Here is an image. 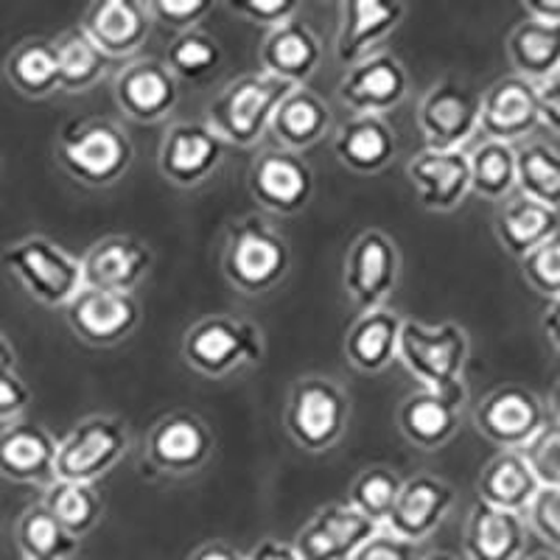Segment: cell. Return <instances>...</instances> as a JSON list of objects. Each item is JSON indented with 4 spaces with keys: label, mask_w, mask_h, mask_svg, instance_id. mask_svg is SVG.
<instances>
[{
    "label": "cell",
    "mask_w": 560,
    "mask_h": 560,
    "mask_svg": "<svg viewBox=\"0 0 560 560\" xmlns=\"http://www.w3.org/2000/svg\"><path fill=\"white\" fill-rule=\"evenodd\" d=\"M292 247L269 219L249 213L233 219L224 233L222 272L244 298H264L287 280Z\"/></svg>",
    "instance_id": "obj_1"
},
{
    "label": "cell",
    "mask_w": 560,
    "mask_h": 560,
    "mask_svg": "<svg viewBox=\"0 0 560 560\" xmlns=\"http://www.w3.org/2000/svg\"><path fill=\"white\" fill-rule=\"evenodd\" d=\"M57 160L84 188H113L135 163L132 138L109 118H77L57 135Z\"/></svg>",
    "instance_id": "obj_2"
},
{
    "label": "cell",
    "mask_w": 560,
    "mask_h": 560,
    "mask_svg": "<svg viewBox=\"0 0 560 560\" xmlns=\"http://www.w3.org/2000/svg\"><path fill=\"white\" fill-rule=\"evenodd\" d=\"M183 362L205 378H230L264 362V331L249 319L219 312L185 328Z\"/></svg>",
    "instance_id": "obj_3"
},
{
    "label": "cell",
    "mask_w": 560,
    "mask_h": 560,
    "mask_svg": "<svg viewBox=\"0 0 560 560\" xmlns=\"http://www.w3.org/2000/svg\"><path fill=\"white\" fill-rule=\"evenodd\" d=\"M292 84L267 77L261 70L244 73L219 90L205 109L210 132L236 149H255L269 135L275 109L292 93Z\"/></svg>",
    "instance_id": "obj_4"
},
{
    "label": "cell",
    "mask_w": 560,
    "mask_h": 560,
    "mask_svg": "<svg viewBox=\"0 0 560 560\" xmlns=\"http://www.w3.org/2000/svg\"><path fill=\"white\" fill-rule=\"evenodd\" d=\"M471 357V334L457 323H420L404 317L398 337V362L420 389H454L465 384V364Z\"/></svg>",
    "instance_id": "obj_5"
},
{
    "label": "cell",
    "mask_w": 560,
    "mask_h": 560,
    "mask_svg": "<svg viewBox=\"0 0 560 560\" xmlns=\"http://www.w3.org/2000/svg\"><path fill=\"white\" fill-rule=\"evenodd\" d=\"M283 427L294 446L303 452H331L350 427L348 393L331 376H319V373L300 376L289 389Z\"/></svg>",
    "instance_id": "obj_6"
},
{
    "label": "cell",
    "mask_w": 560,
    "mask_h": 560,
    "mask_svg": "<svg viewBox=\"0 0 560 560\" xmlns=\"http://www.w3.org/2000/svg\"><path fill=\"white\" fill-rule=\"evenodd\" d=\"M0 264L20 289L45 308H62L84 289L82 264L48 236H26L9 244Z\"/></svg>",
    "instance_id": "obj_7"
},
{
    "label": "cell",
    "mask_w": 560,
    "mask_h": 560,
    "mask_svg": "<svg viewBox=\"0 0 560 560\" xmlns=\"http://www.w3.org/2000/svg\"><path fill=\"white\" fill-rule=\"evenodd\" d=\"M129 446L127 420L118 415H90L57 440L54 474L62 482L98 485L124 463Z\"/></svg>",
    "instance_id": "obj_8"
},
{
    "label": "cell",
    "mask_w": 560,
    "mask_h": 560,
    "mask_svg": "<svg viewBox=\"0 0 560 560\" xmlns=\"http://www.w3.org/2000/svg\"><path fill=\"white\" fill-rule=\"evenodd\" d=\"M401 280V253L393 236L370 228L345 253L342 289L359 314L384 308Z\"/></svg>",
    "instance_id": "obj_9"
},
{
    "label": "cell",
    "mask_w": 560,
    "mask_h": 560,
    "mask_svg": "<svg viewBox=\"0 0 560 560\" xmlns=\"http://www.w3.org/2000/svg\"><path fill=\"white\" fill-rule=\"evenodd\" d=\"M217 438L197 412H168L152 423L143 440V463L163 477H191L213 457Z\"/></svg>",
    "instance_id": "obj_10"
},
{
    "label": "cell",
    "mask_w": 560,
    "mask_h": 560,
    "mask_svg": "<svg viewBox=\"0 0 560 560\" xmlns=\"http://www.w3.org/2000/svg\"><path fill=\"white\" fill-rule=\"evenodd\" d=\"M482 93L457 79H443L423 93L418 104V129L427 149L457 152L479 135Z\"/></svg>",
    "instance_id": "obj_11"
},
{
    "label": "cell",
    "mask_w": 560,
    "mask_h": 560,
    "mask_svg": "<svg viewBox=\"0 0 560 560\" xmlns=\"http://www.w3.org/2000/svg\"><path fill=\"white\" fill-rule=\"evenodd\" d=\"M547 404L524 384H502L490 389L474 409V427L502 452L524 448L547 423Z\"/></svg>",
    "instance_id": "obj_12"
},
{
    "label": "cell",
    "mask_w": 560,
    "mask_h": 560,
    "mask_svg": "<svg viewBox=\"0 0 560 560\" xmlns=\"http://www.w3.org/2000/svg\"><path fill=\"white\" fill-rule=\"evenodd\" d=\"M228 143L219 135L210 132L205 121H179L172 124L158 147V168L163 179L194 191L222 168Z\"/></svg>",
    "instance_id": "obj_13"
},
{
    "label": "cell",
    "mask_w": 560,
    "mask_h": 560,
    "mask_svg": "<svg viewBox=\"0 0 560 560\" xmlns=\"http://www.w3.org/2000/svg\"><path fill=\"white\" fill-rule=\"evenodd\" d=\"M247 188L272 217H298L312 202L314 172L303 154L267 149L249 163Z\"/></svg>",
    "instance_id": "obj_14"
},
{
    "label": "cell",
    "mask_w": 560,
    "mask_h": 560,
    "mask_svg": "<svg viewBox=\"0 0 560 560\" xmlns=\"http://www.w3.org/2000/svg\"><path fill=\"white\" fill-rule=\"evenodd\" d=\"M409 88L412 79L401 59L395 54H373L345 70L337 84V98L350 115L384 118L407 102Z\"/></svg>",
    "instance_id": "obj_15"
},
{
    "label": "cell",
    "mask_w": 560,
    "mask_h": 560,
    "mask_svg": "<svg viewBox=\"0 0 560 560\" xmlns=\"http://www.w3.org/2000/svg\"><path fill=\"white\" fill-rule=\"evenodd\" d=\"M113 96L129 121L152 127L166 121L179 104V82L163 59L138 57L118 68L113 79Z\"/></svg>",
    "instance_id": "obj_16"
},
{
    "label": "cell",
    "mask_w": 560,
    "mask_h": 560,
    "mask_svg": "<svg viewBox=\"0 0 560 560\" xmlns=\"http://www.w3.org/2000/svg\"><path fill=\"white\" fill-rule=\"evenodd\" d=\"M65 323L79 342L90 348H113L132 337L140 325V303L135 294L84 287L65 306Z\"/></svg>",
    "instance_id": "obj_17"
},
{
    "label": "cell",
    "mask_w": 560,
    "mask_h": 560,
    "mask_svg": "<svg viewBox=\"0 0 560 560\" xmlns=\"http://www.w3.org/2000/svg\"><path fill=\"white\" fill-rule=\"evenodd\" d=\"M382 529L373 518L342 504H325L314 510L303 527L294 535V549L300 560H353L359 549Z\"/></svg>",
    "instance_id": "obj_18"
},
{
    "label": "cell",
    "mask_w": 560,
    "mask_h": 560,
    "mask_svg": "<svg viewBox=\"0 0 560 560\" xmlns=\"http://www.w3.org/2000/svg\"><path fill=\"white\" fill-rule=\"evenodd\" d=\"M79 264H82V280L88 289L135 294L152 275L154 249L143 238L118 233V236H104L90 244Z\"/></svg>",
    "instance_id": "obj_19"
},
{
    "label": "cell",
    "mask_w": 560,
    "mask_h": 560,
    "mask_svg": "<svg viewBox=\"0 0 560 560\" xmlns=\"http://www.w3.org/2000/svg\"><path fill=\"white\" fill-rule=\"evenodd\" d=\"M454 502H457V493L446 479L438 474H415L404 479L401 493L389 510L384 529L404 541L423 544L443 527L454 510Z\"/></svg>",
    "instance_id": "obj_20"
},
{
    "label": "cell",
    "mask_w": 560,
    "mask_h": 560,
    "mask_svg": "<svg viewBox=\"0 0 560 560\" xmlns=\"http://www.w3.org/2000/svg\"><path fill=\"white\" fill-rule=\"evenodd\" d=\"M465 401H468L465 384L443 393L418 387L398 407V429L404 440L420 452H440L459 432Z\"/></svg>",
    "instance_id": "obj_21"
},
{
    "label": "cell",
    "mask_w": 560,
    "mask_h": 560,
    "mask_svg": "<svg viewBox=\"0 0 560 560\" xmlns=\"http://www.w3.org/2000/svg\"><path fill=\"white\" fill-rule=\"evenodd\" d=\"M407 18L404 3L384 0H345L339 7V32L334 39V57L345 70L364 62L387 43Z\"/></svg>",
    "instance_id": "obj_22"
},
{
    "label": "cell",
    "mask_w": 560,
    "mask_h": 560,
    "mask_svg": "<svg viewBox=\"0 0 560 560\" xmlns=\"http://www.w3.org/2000/svg\"><path fill=\"white\" fill-rule=\"evenodd\" d=\"M79 28L109 62H129L152 34V14L140 0H96Z\"/></svg>",
    "instance_id": "obj_23"
},
{
    "label": "cell",
    "mask_w": 560,
    "mask_h": 560,
    "mask_svg": "<svg viewBox=\"0 0 560 560\" xmlns=\"http://www.w3.org/2000/svg\"><path fill=\"white\" fill-rule=\"evenodd\" d=\"M407 177L418 194L420 208L429 213H454L471 194V166L465 149H423L407 163Z\"/></svg>",
    "instance_id": "obj_24"
},
{
    "label": "cell",
    "mask_w": 560,
    "mask_h": 560,
    "mask_svg": "<svg viewBox=\"0 0 560 560\" xmlns=\"http://www.w3.org/2000/svg\"><path fill=\"white\" fill-rule=\"evenodd\" d=\"M538 84L522 77H502L482 93L479 135L502 143H516L538 127Z\"/></svg>",
    "instance_id": "obj_25"
},
{
    "label": "cell",
    "mask_w": 560,
    "mask_h": 560,
    "mask_svg": "<svg viewBox=\"0 0 560 560\" xmlns=\"http://www.w3.org/2000/svg\"><path fill=\"white\" fill-rule=\"evenodd\" d=\"M258 65L267 77L280 79L292 88H306L308 79L323 65V43L308 23L294 18L264 37L258 48Z\"/></svg>",
    "instance_id": "obj_26"
},
{
    "label": "cell",
    "mask_w": 560,
    "mask_h": 560,
    "mask_svg": "<svg viewBox=\"0 0 560 560\" xmlns=\"http://www.w3.org/2000/svg\"><path fill=\"white\" fill-rule=\"evenodd\" d=\"M57 440L43 423L14 420L0 432V477L18 485H48L57 479Z\"/></svg>",
    "instance_id": "obj_27"
},
{
    "label": "cell",
    "mask_w": 560,
    "mask_h": 560,
    "mask_svg": "<svg viewBox=\"0 0 560 560\" xmlns=\"http://www.w3.org/2000/svg\"><path fill=\"white\" fill-rule=\"evenodd\" d=\"M465 560H522L527 552V522L518 513L474 502L463 529Z\"/></svg>",
    "instance_id": "obj_28"
},
{
    "label": "cell",
    "mask_w": 560,
    "mask_h": 560,
    "mask_svg": "<svg viewBox=\"0 0 560 560\" xmlns=\"http://www.w3.org/2000/svg\"><path fill=\"white\" fill-rule=\"evenodd\" d=\"M331 149L348 172L373 177L395 160V129L384 118L373 115H348L334 129Z\"/></svg>",
    "instance_id": "obj_29"
},
{
    "label": "cell",
    "mask_w": 560,
    "mask_h": 560,
    "mask_svg": "<svg viewBox=\"0 0 560 560\" xmlns=\"http://www.w3.org/2000/svg\"><path fill=\"white\" fill-rule=\"evenodd\" d=\"M404 317L395 308H373L353 319L345 334V359L364 376H378L393 362H398V337Z\"/></svg>",
    "instance_id": "obj_30"
},
{
    "label": "cell",
    "mask_w": 560,
    "mask_h": 560,
    "mask_svg": "<svg viewBox=\"0 0 560 560\" xmlns=\"http://www.w3.org/2000/svg\"><path fill=\"white\" fill-rule=\"evenodd\" d=\"M331 107L325 104V98L317 96L312 88H294L275 109L269 135L278 149L303 154L325 140V135H331Z\"/></svg>",
    "instance_id": "obj_31"
},
{
    "label": "cell",
    "mask_w": 560,
    "mask_h": 560,
    "mask_svg": "<svg viewBox=\"0 0 560 560\" xmlns=\"http://www.w3.org/2000/svg\"><path fill=\"white\" fill-rule=\"evenodd\" d=\"M493 230H497V238L504 249H508L513 258H527L535 247H541L547 238H552L555 233H560V213L558 210L547 208L541 202H533V199L516 197L504 199L497 210V219H493Z\"/></svg>",
    "instance_id": "obj_32"
},
{
    "label": "cell",
    "mask_w": 560,
    "mask_h": 560,
    "mask_svg": "<svg viewBox=\"0 0 560 560\" xmlns=\"http://www.w3.org/2000/svg\"><path fill=\"white\" fill-rule=\"evenodd\" d=\"M538 490H541V485L533 477L527 459L516 448L499 452L485 465L477 479L479 502L508 510V513H518V516H524V510L529 508Z\"/></svg>",
    "instance_id": "obj_33"
},
{
    "label": "cell",
    "mask_w": 560,
    "mask_h": 560,
    "mask_svg": "<svg viewBox=\"0 0 560 560\" xmlns=\"http://www.w3.org/2000/svg\"><path fill=\"white\" fill-rule=\"evenodd\" d=\"M508 57L516 77L541 84L560 77V23L524 18L508 37Z\"/></svg>",
    "instance_id": "obj_34"
},
{
    "label": "cell",
    "mask_w": 560,
    "mask_h": 560,
    "mask_svg": "<svg viewBox=\"0 0 560 560\" xmlns=\"http://www.w3.org/2000/svg\"><path fill=\"white\" fill-rule=\"evenodd\" d=\"M3 70H7L9 84L23 98L43 102V98L59 93V62L54 39L32 37L18 43L9 51Z\"/></svg>",
    "instance_id": "obj_35"
},
{
    "label": "cell",
    "mask_w": 560,
    "mask_h": 560,
    "mask_svg": "<svg viewBox=\"0 0 560 560\" xmlns=\"http://www.w3.org/2000/svg\"><path fill=\"white\" fill-rule=\"evenodd\" d=\"M59 62V90L68 96H79L96 88L109 70V59L90 43L82 28H68L54 39Z\"/></svg>",
    "instance_id": "obj_36"
},
{
    "label": "cell",
    "mask_w": 560,
    "mask_h": 560,
    "mask_svg": "<svg viewBox=\"0 0 560 560\" xmlns=\"http://www.w3.org/2000/svg\"><path fill=\"white\" fill-rule=\"evenodd\" d=\"M43 508L48 510L73 538H79V541H82L84 535L93 533L104 518V499L96 490V485H79L54 479V482L45 488Z\"/></svg>",
    "instance_id": "obj_37"
},
{
    "label": "cell",
    "mask_w": 560,
    "mask_h": 560,
    "mask_svg": "<svg viewBox=\"0 0 560 560\" xmlns=\"http://www.w3.org/2000/svg\"><path fill=\"white\" fill-rule=\"evenodd\" d=\"M14 538L23 560H73L82 544L43 508V502L23 510Z\"/></svg>",
    "instance_id": "obj_38"
},
{
    "label": "cell",
    "mask_w": 560,
    "mask_h": 560,
    "mask_svg": "<svg viewBox=\"0 0 560 560\" xmlns=\"http://www.w3.org/2000/svg\"><path fill=\"white\" fill-rule=\"evenodd\" d=\"M468 166H471V194L490 199V202H504L513 197L516 191V147L482 138L468 152Z\"/></svg>",
    "instance_id": "obj_39"
},
{
    "label": "cell",
    "mask_w": 560,
    "mask_h": 560,
    "mask_svg": "<svg viewBox=\"0 0 560 560\" xmlns=\"http://www.w3.org/2000/svg\"><path fill=\"white\" fill-rule=\"evenodd\" d=\"M516 191L522 197L560 208V152L549 143H527L516 149Z\"/></svg>",
    "instance_id": "obj_40"
},
{
    "label": "cell",
    "mask_w": 560,
    "mask_h": 560,
    "mask_svg": "<svg viewBox=\"0 0 560 560\" xmlns=\"http://www.w3.org/2000/svg\"><path fill=\"white\" fill-rule=\"evenodd\" d=\"M222 45L213 34L202 32V28H194V32H185L174 37V43L168 45L166 51V68L172 70L177 82H205L219 70L222 65Z\"/></svg>",
    "instance_id": "obj_41"
},
{
    "label": "cell",
    "mask_w": 560,
    "mask_h": 560,
    "mask_svg": "<svg viewBox=\"0 0 560 560\" xmlns=\"http://www.w3.org/2000/svg\"><path fill=\"white\" fill-rule=\"evenodd\" d=\"M401 474L387 465H370L364 471L357 474V479L350 482L348 504L359 510L362 516L373 518L376 524L387 522L389 510H393L395 499L401 493Z\"/></svg>",
    "instance_id": "obj_42"
},
{
    "label": "cell",
    "mask_w": 560,
    "mask_h": 560,
    "mask_svg": "<svg viewBox=\"0 0 560 560\" xmlns=\"http://www.w3.org/2000/svg\"><path fill=\"white\" fill-rule=\"evenodd\" d=\"M32 404V389L18 373V350L12 339L0 331V423L9 427L23 418Z\"/></svg>",
    "instance_id": "obj_43"
},
{
    "label": "cell",
    "mask_w": 560,
    "mask_h": 560,
    "mask_svg": "<svg viewBox=\"0 0 560 560\" xmlns=\"http://www.w3.org/2000/svg\"><path fill=\"white\" fill-rule=\"evenodd\" d=\"M518 452L541 488H560V420H547Z\"/></svg>",
    "instance_id": "obj_44"
},
{
    "label": "cell",
    "mask_w": 560,
    "mask_h": 560,
    "mask_svg": "<svg viewBox=\"0 0 560 560\" xmlns=\"http://www.w3.org/2000/svg\"><path fill=\"white\" fill-rule=\"evenodd\" d=\"M522 275L535 292L547 300L560 298V233L522 258Z\"/></svg>",
    "instance_id": "obj_45"
},
{
    "label": "cell",
    "mask_w": 560,
    "mask_h": 560,
    "mask_svg": "<svg viewBox=\"0 0 560 560\" xmlns=\"http://www.w3.org/2000/svg\"><path fill=\"white\" fill-rule=\"evenodd\" d=\"M147 9L152 14V23L185 34L199 28V23L213 12V3L210 0H152Z\"/></svg>",
    "instance_id": "obj_46"
},
{
    "label": "cell",
    "mask_w": 560,
    "mask_h": 560,
    "mask_svg": "<svg viewBox=\"0 0 560 560\" xmlns=\"http://www.w3.org/2000/svg\"><path fill=\"white\" fill-rule=\"evenodd\" d=\"M524 522L544 544L560 549V488L538 490L529 508L524 510Z\"/></svg>",
    "instance_id": "obj_47"
},
{
    "label": "cell",
    "mask_w": 560,
    "mask_h": 560,
    "mask_svg": "<svg viewBox=\"0 0 560 560\" xmlns=\"http://www.w3.org/2000/svg\"><path fill=\"white\" fill-rule=\"evenodd\" d=\"M230 12L244 18L253 26H267L269 32L300 14V3L294 0H247V3H230Z\"/></svg>",
    "instance_id": "obj_48"
},
{
    "label": "cell",
    "mask_w": 560,
    "mask_h": 560,
    "mask_svg": "<svg viewBox=\"0 0 560 560\" xmlns=\"http://www.w3.org/2000/svg\"><path fill=\"white\" fill-rule=\"evenodd\" d=\"M420 544L404 541L398 535H393L389 529H378L368 544L357 552L353 560H420Z\"/></svg>",
    "instance_id": "obj_49"
},
{
    "label": "cell",
    "mask_w": 560,
    "mask_h": 560,
    "mask_svg": "<svg viewBox=\"0 0 560 560\" xmlns=\"http://www.w3.org/2000/svg\"><path fill=\"white\" fill-rule=\"evenodd\" d=\"M538 121L549 132L560 135V77H552L538 84Z\"/></svg>",
    "instance_id": "obj_50"
},
{
    "label": "cell",
    "mask_w": 560,
    "mask_h": 560,
    "mask_svg": "<svg viewBox=\"0 0 560 560\" xmlns=\"http://www.w3.org/2000/svg\"><path fill=\"white\" fill-rule=\"evenodd\" d=\"M244 560H300L298 549L292 541H280V538H264L255 544Z\"/></svg>",
    "instance_id": "obj_51"
},
{
    "label": "cell",
    "mask_w": 560,
    "mask_h": 560,
    "mask_svg": "<svg viewBox=\"0 0 560 560\" xmlns=\"http://www.w3.org/2000/svg\"><path fill=\"white\" fill-rule=\"evenodd\" d=\"M522 9L538 23H560V0H524Z\"/></svg>",
    "instance_id": "obj_52"
},
{
    "label": "cell",
    "mask_w": 560,
    "mask_h": 560,
    "mask_svg": "<svg viewBox=\"0 0 560 560\" xmlns=\"http://www.w3.org/2000/svg\"><path fill=\"white\" fill-rule=\"evenodd\" d=\"M188 560H244V555L224 541H210L202 544L199 549H194V552L188 555Z\"/></svg>",
    "instance_id": "obj_53"
},
{
    "label": "cell",
    "mask_w": 560,
    "mask_h": 560,
    "mask_svg": "<svg viewBox=\"0 0 560 560\" xmlns=\"http://www.w3.org/2000/svg\"><path fill=\"white\" fill-rule=\"evenodd\" d=\"M541 328H544V334H547L549 342L555 345V350L560 353V298L549 300V306H547V312H544V319H541Z\"/></svg>",
    "instance_id": "obj_54"
},
{
    "label": "cell",
    "mask_w": 560,
    "mask_h": 560,
    "mask_svg": "<svg viewBox=\"0 0 560 560\" xmlns=\"http://www.w3.org/2000/svg\"><path fill=\"white\" fill-rule=\"evenodd\" d=\"M549 409H552L555 420H560V376H558V382H555L552 395H549Z\"/></svg>",
    "instance_id": "obj_55"
},
{
    "label": "cell",
    "mask_w": 560,
    "mask_h": 560,
    "mask_svg": "<svg viewBox=\"0 0 560 560\" xmlns=\"http://www.w3.org/2000/svg\"><path fill=\"white\" fill-rule=\"evenodd\" d=\"M420 560H459L457 555H448V552H432V555H423Z\"/></svg>",
    "instance_id": "obj_56"
},
{
    "label": "cell",
    "mask_w": 560,
    "mask_h": 560,
    "mask_svg": "<svg viewBox=\"0 0 560 560\" xmlns=\"http://www.w3.org/2000/svg\"><path fill=\"white\" fill-rule=\"evenodd\" d=\"M522 560H560V558H558V555H552V552H535V555H529V558L524 555Z\"/></svg>",
    "instance_id": "obj_57"
}]
</instances>
